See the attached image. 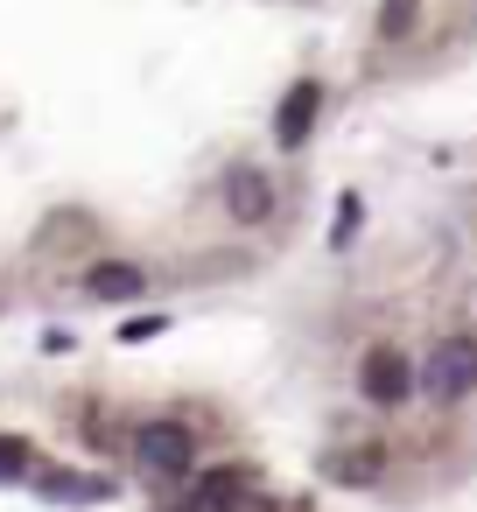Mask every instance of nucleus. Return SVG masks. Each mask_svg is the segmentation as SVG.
I'll return each instance as SVG.
<instances>
[{
    "label": "nucleus",
    "mask_w": 477,
    "mask_h": 512,
    "mask_svg": "<svg viewBox=\"0 0 477 512\" xmlns=\"http://www.w3.org/2000/svg\"><path fill=\"white\" fill-rule=\"evenodd\" d=\"M407 29H414V0H386V15H379V36H386V43H400Z\"/></svg>",
    "instance_id": "obj_11"
},
{
    "label": "nucleus",
    "mask_w": 477,
    "mask_h": 512,
    "mask_svg": "<svg viewBox=\"0 0 477 512\" xmlns=\"http://www.w3.org/2000/svg\"><path fill=\"white\" fill-rule=\"evenodd\" d=\"M414 393H421V400H435V407L470 400V393H477V337H442V344L421 358Z\"/></svg>",
    "instance_id": "obj_1"
},
{
    "label": "nucleus",
    "mask_w": 477,
    "mask_h": 512,
    "mask_svg": "<svg viewBox=\"0 0 477 512\" xmlns=\"http://www.w3.org/2000/svg\"><path fill=\"white\" fill-rule=\"evenodd\" d=\"M330 477H337V484H372V477H379V442L337 449V456H330Z\"/></svg>",
    "instance_id": "obj_9"
},
{
    "label": "nucleus",
    "mask_w": 477,
    "mask_h": 512,
    "mask_svg": "<svg viewBox=\"0 0 477 512\" xmlns=\"http://www.w3.org/2000/svg\"><path fill=\"white\" fill-rule=\"evenodd\" d=\"M134 463L155 477H190L197 470V435L190 421H141L134 428Z\"/></svg>",
    "instance_id": "obj_2"
},
{
    "label": "nucleus",
    "mask_w": 477,
    "mask_h": 512,
    "mask_svg": "<svg viewBox=\"0 0 477 512\" xmlns=\"http://www.w3.org/2000/svg\"><path fill=\"white\" fill-rule=\"evenodd\" d=\"M239 498H246V470H239V463L204 470V477H197V491H190V505H204V512H225V505H239Z\"/></svg>",
    "instance_id": "obj_7"
},
{
    "label": "nucleus",
    "mask_w": 477,
    "mask_h": 512,
    "mask_svg": "<svg viewBox=\"0 0 477 512\" xmlns=\"http://www.w3.org/2000/svg\"><path fill=\"white\" fill-rule=\"evenodd\" d=\"M358 218H365V204H358V197H344V204H337V225H330V239H337V246H351Z\"/></svg>",
    "instance_id": "obj_12"
},
{
    "label": "nucleus",
    "mask_w": 477,
    "mask_h": 512,
    "mask_svg": "<svg viewBox=\"0 0 477 512\" xmlns=\"http://www.w3.org/2000/svg\"><path fill=\"white\" fill-rule=\"evenodd\" d=\"M414 358L400 351V344H372L365 358H358V393L372 400V407H407L414 400Z\"/></svg>",
    "instance_id": "obj_3"
},
{
    "label": "nucleus",
    "mask_w": 477,
    "mask_h": 512,
    "mask_svg": "<svg viewBox=\"0 0 477 512\" xmlns=\"http://www.w3.org/2000/svg\"><path fill=\"white\" fill-rule=\"evenodd\" d=\"M162 330H169V323H162V316H141V323H127V330H120V337H127V344H141V337H162Z\"/></svg>",
    "instance_id": "obj_13"
},
{
    "label": "nucleus",
    "mask_w": 477,
    "mask_h": 512,
    "mask_svg": "<svg viewBox=\"0 0 477 512\" xmlns=\"http://www.w3.org/2000/svg\"><path fill=\"white\" fill-rule=\"evenodd\" d=\"M29 463H36V449H29L22 435H0V484H15V477H29Z\"/></svg>",
    "instance_id": "obj_10"
},
{
    "label": "nucleus",
    "mask_w": 477,
    "mask_h": 512,
    "mask_svg": "<svg viewBox=\"0 0 477 512\" xmlns=\"http://www.w3.org/2000/svg\"><path fill=\"white\" fill-rule=\"evenodd\" d=\"M225 211H232L239 225H267V218H274V183H267L260 169H232V176H225Z\"/></svg>",
    "instance_id": "obj_5"
},
{
    "label": "nucleus",
    "mask_w": 477,
    "mask_h": 512,
    "mask_svg": "<svg viewBox=\"0 0 477 512\" xmlns=\"http://www.w3.org/2000/svg\"><path fill=\"white\" fill-rule=\"evenodd\" d=\"M43 491H50V498H64V505H99L113 484H106V477H78V470H50V477H43Z\"/></svg>",
    "instance_id": "obj_8"
},
{
    "label": "nucleus",
    "mask_w": 477,
    "mask_h": 512,
    "mask_svg": "<svg viewBox=\"0 0 477 512\" xmlns=\"http://www.w3.org/2000/svg\"><path fill=\"white\" fill-rule=\"evenodd\" d=\"M316 106H323V85H316V78L288 85V99H281V113H274V141H281V148H302L309 127H316Z\"/></svg>",
    "instance_id": "obj_4"
},
{
    "label": "nucleus",
    "mask_w": 477,
    "mask_h": 512,
    "mask_svg": "<svg viewBox=\"0 0 477 512\" xmlns=\"http://www.w3.org/2000/svg\"><path fill=\"white\" fill-rule=\"evenodd\" d=\"M141 288H148V274H141L134 260H99V267L85 274V295H92V302H134Z\"/></svg>",
    "instance_id": "obj_6"
}]
</instances>
